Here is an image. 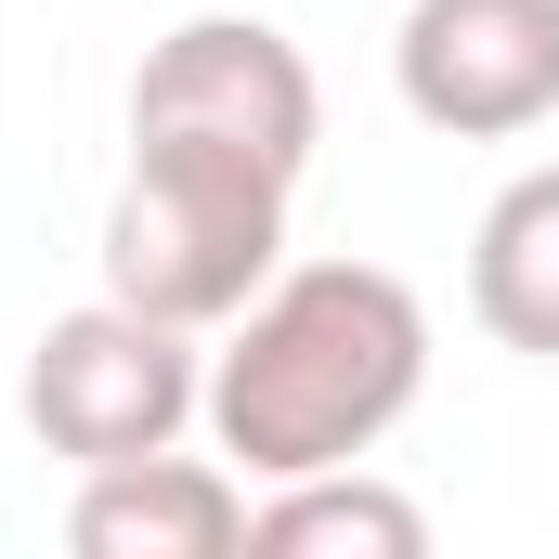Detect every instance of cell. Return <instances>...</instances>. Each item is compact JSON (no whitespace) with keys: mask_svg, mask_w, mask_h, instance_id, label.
<instances>
[{"mask_svg":"<svg viewBox=\"0 0 559 559\" xmlns=\"http://www.w3.org/2000/svg\"><path fill=\"white\" fill-rule=\"evenodd\" d=\"M195 417H209V352H195V325H169V312L79 299V312H52L39 352H26V429H39V455H66V468L156 455V442H182Z\"/></svg>","mask_w":559,"mask_h":559,"instance_id":"cell-3","label":"cell"},{"mask_svg":"<svg viewBox=\"0 0 559 559\" xmlns=\"http://www.w3.org/2000/svg\"><path fill=\"white\" fill-rule=\"evenodd\" d=\"M66 547L79 559H235L248 547V468L235 455H182V442L79 468Z\"/></svg>","mask_w":559,"mask_h":559,"instance_id":"cell-6","label":"cell"},{"mask_svg":"<svg viewBox=\"0 0 559 559\" xmlns=\"http://www.w3.org/2000/svg\"><path fill=\"white\" fill-rule=\"evenodd\" d=\"M391 92L442 143H521L559 118V0H404Z\"/></svg>","mask_w":559,"mask_h":559,"instance_id":"cell-5","label":"cell"},{"mask_svg":"<svg viewBox=\"0 0 559 559\" xmlns=\"http://www.w3.org/2000/svg\"><path fill=\"white\" fill-rule=\"evenodd\" d=\"M286 195H299V182L261 169V156L131 131V169H118V195H105V248H92V261H105V299L222 338V325L286 274Z\"/></svg>","mask_w":559,"mask_h":559,"instance_id":"cell-2","label":"cell"},{"mask_svg":"<svg viewBox=\"0 0 559 559\" xmlns=\"http://www.w3.org/2000/svg\"><path fill=\"white\" fill-rule=\"evenodd\" d=\"M131 131H169V143H222V156H261V169H312L325 143V92L299 66V39H274L261 13H195L143 52L131 79Z\"/></svg>","mask_w":559,"mask_h":559,"instance_id":"cell-4","label":"cell"},{"mask_svg":"<svg viewBox=\"0 0 559 559\" xmlns=\"http://www.w3.org/2000/svg\"><path fill=\"white\" fill-rule=\"evenodd\" d=\"M429 391V312L391 261H286L209 352V442L248 481L378 455Z\"/></svg>","mask_w":559,"mask_h":559,"instance_id":"cell-1","label":"cell"},{"mask_svg":"<svg viewBox=\"0 0 559 559\" xmlns=\"http://www.w3.org/2000/svg\"><path fill=\"white\" fill-rule=\"evenodd\" d=\"M248 547L261 559H417L429 547V508L391 495V481H365V455H352V468L274 481V495L248 508Z\"/></svg>","mask_w":559,"mask_h":559,"instance_id":"cell-8","label":"cell"},{"mask_svg":"<svg viewBox=\"0 0 559 559\" xmlns=\"http://www.w3.org/2000/svg\"><path fill=\"white\" fill-rule=\"evenodd\" d=\"M468 312H481V338L559 365V169H521L481 209V235H468Z\"/></svg>","mask_w":559,"mask_h":559,"instance_id":"cell-7","label":"cell"}]
</instances>
